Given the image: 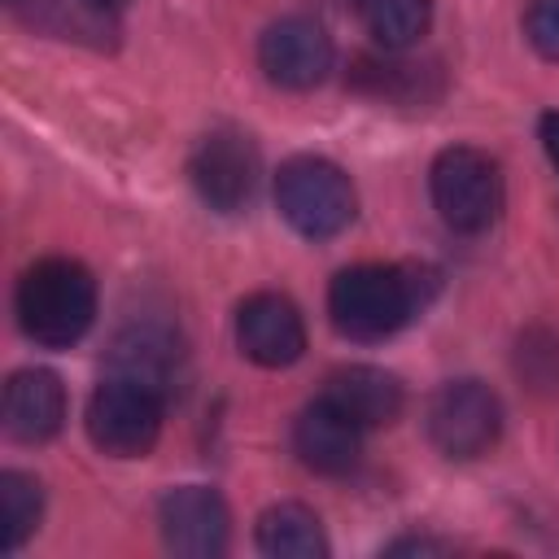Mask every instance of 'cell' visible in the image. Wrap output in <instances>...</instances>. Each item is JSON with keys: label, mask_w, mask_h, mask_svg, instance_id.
Instances as JSON below:
<instances>
[{"label": "cell", "mask_w": 559, "mask_h": 559, "mask_svg": "<svg viewBox=\"0 0 559 559\" xmlns=\"http://www.w3.org/2000/svg\"><path fill=\"white\" fill-rule=\"evenodd\" d=\"M17 323L35 345H74L96 319V280L74 258H44L17 280Z\"/></svg>", "instance_id": "obj_1"}, {"label": "cell", "mask_w": 559, "mask_h": 559, "mask_svg": "<svg viewBox=\"0 0 559 559\" xmlns=\"http://www.w3.org/2000/svg\"><path fill=\"white\" fill-rule=\"evenodd\" d=\"M419 306V284L406 266L362 262L332 280L328 314L349 341H384L393 336Z\"/></svg>", "instance_id": "obj_2"}, {"label": "cell", "mask_w": 559, "mask_h": 559, "mask_svg": "<svg viewBox=\"0 0 559 559\" xmlns=\"http://www.w3.org/2000/svg\"><path fill=\"white\" fill-rule=\"evenodd\" d=\"M275 205L293 231L310 240H328L354 218V183L341 166L323 157H293L275 175Z\"/></svg>", "instance_id": "obj_3"}, {"label": "cell", "mask_w": 559, "mask_h": 559, "mask_svg": "<svg viewBox=\"0 0 559 559\" xmlns=\"http://www.w3.org/2000/svg\"><path fill=\"white\" fill-rule=\"evenodd\" d=\"M162 402L166 393L131 380V376H109L96 384L87 402V437L96 450L114 459H140L157 445L162 437Z\"/></svg>", "instance_id": "obj_4"}, {"label": "cell", "mask_w": 559, "mask_h": 559, "mask_svg": "<svg viewBox=\"0 0 559 559\" xmlns=\"http://www.w3.org/2000/svg\"><path fill=\"white\" fill-rule=\"evenodd\" d=\"M432 205L454 231H485L502 210L498 162L480 148L454 144L432 162Z\"/></svg>", "instance_id": "obj_5"}, {"label": "cell", "mask_w": 559, "mask_h": 559, "mask_svg": "<svg viewBox=\"0 0 559 559\" xmlns=\"http://www.w3.org/2000/svg\"><path fill=\"white\" fill-rule=\"evenodd\" d=\"M502 432L498 393L480 380H450L428 397V437L450 459L485 454Z\"/></svg>", "instance_id": "obj_6"}, {"label": "cell", "mask_w": 559, "mask_h": 559, "mask_svg": "<svg viewBox=\"0 0 559 559\" xmlns=\"http://www.w3.org/2000/svg\"><path fill=\"white\" fill-rule=\"evenodd\" d=\"M188 175H192L197 197L210 210H218V214L240 210L253 197V183H258L253 140L245 131H236V127H218V131L201 135V144L192 148Z\"/></svg>", "instance_id": "obj_7"}, {"label": "cell", "mask_w": 559, "mask_h": 559, "mask_svg": "<svg viewBox=\"0 0 559 559\" xmlns=\"http://www.w3.org/2000/svg\"><path fill=\"white\" fill-rule=\"evenodd\" d=\"M258 66L275 87L306 92L332 70V39L314 17H280L258 39Z\"/></svg>", "instance_id": "obj_8"}, {"label": "cell", "mask_w": 559, "mask_h": 559, "mask_svg": "<svg viewBox=\"0 0 559 559\" xmlns=\"http://www.w3.org/2000/svg\"><path fill=\"white\" fill-rule=\"evenodd\" d=\"M157 524H162V542L175 555L188 559H210L227 550L231 537V515L227 502L205 489V485H179L157 502Z\"/></svg>", "instance_id": "obj_9"}, {"label": "cell", "mask_w": 559, "mask_h": 559, "mask_svg": "<svg viewBox=\"0 0 559 559\" xmlns=\"http://www.w3.org/2000/svg\"><path fill=\"white\" fill-rule=\"evenodd\" d=\"M236 345L258 367H293L306 349L301 310L280 293H253L236 310Z\"/></svg>", "instance_id": "obj_10"}, {"label": "cell", "mask_w": 559, "mask_h": 559, "mask_svg": "<svg viewBox=\"0 0 559 559\" xmlns=\"http://www.w3.org/2000/svg\"><path fill=\"white\" fill-rule=\"evenodd\" d=\"M293 450H297V459L310 472H319V476H345V472H354V463L362 454V428L349 415H341L332 402L319 397L314 406H306L297 415V424H293Z\"/></svg>", "instance_id": "obj_11"}, {"label": "cell", "mask_w": 559, "mask_h": 559, "mask_svg": "<svg viewBox=\"0 0 559 559\" xmlns=\"http://www.w3.org/2000/svg\"><path fill=\"white\" fill-rule=\"evenodd\" d=\"M66 424V389L52 371L44 367H26L13 371L4 384V432L13 441H48L57 437Z\"/></svg>", "instance_id": "obj_12"}, {"label": "cell", "mask_w": 559, "mask_h": 559, "mask_svg": "<svg viewBox=\"0 0 559 559\" xmlns=\"http://www.w3.org/2000/svg\"><path fill=\"white\" fill-rule=\"evenodd\" d=\"M323 402H332L358 428H380L402 415V384L380 367H341L328 376Z\"/></svg>", "instance_id": "obj_13"}, {"label": "cell", "mask_w": 559, "mask_h": 559, "mask_svg": "<svg viewBox=\"0 0 559 559\" xmlns=\"http://www.w3.org/2000/svg\"><path fill=\"white\" fill-rule=\"evenodd\" d=\"M114 376H131L157 393L170 389V376H175V362H179V349H175V336L166 328H127L118 341H114Z\"/></svg>", "instance_id": "obj_14"}, {"label": "cell", "mask_w": 559, "mask_h": 559, "mask_svg": "<svg viewBox=\"0 0 559 559\" xmlns=\"http://www.w3.org/2000/svg\"><path fill=\"white\" fill-rule=\"evenodd\" d=\"M258 550L271 559H323L328 537L319 515L301 502H275L258 515Z\"/></svg>", "instance_id": "obj_15"}, {"label": "cell", "mask_w": 559, "mask_h": 559, "mask_svg": "<svg viewBox=\"0 0 559 559\" xmlns=\"http://www.w3.org/2000/svg\"><path fill=\"white\" fill-rule=\"evenodd\" d=\"M358 17L376 44L406 48L428 31L432 0H358Z\"/></svg>", "instance_id": "obj_16"}, {"label": "cell", "mask_w": 559, "mask_h": 559, "mask_svg": "<svg viewBox=\"0 0 559 559\" xmlns=\"http://www.w3.org/2000/svg\"><path fill=\"white\" fill-rule=\"evenodd\" d=\"M39 511H44V493H39V480L26 476V472H0V533H4V550H17L35 524H39Z\"/></svg>", "instance_id": "obj_17"}, {"label": "cell", "mask_w": 559, "mask_h": 559, "mask_svg": "<svg viewBox=\"0 0 559 559\" xmlns=\"http://www.w3.org/2000/svg\"><path fill=\"white\" fill-rule=\"evenodd\" d=\"M520 371L537 389H555L559 384V341L542 336V345H537V332L524 336V345H520Z\"/></svg>", "instance_id": "obj_18"}, {"label": "cell", "mask_w": 559, "mask_h": 559, "mask_svg": "<svg viewBox=\"0 0 559 559\" xmlns=\"http://www.w3.org/2000/svg\"><path fill=\"white\" fill-rule=\"evenodd\" d=\"M524 31H528V44L542 57L559 61V0H528Z\"/></svg>", "instance_id": "obj_19"}, {"label": "cell", "mask_w": 559, "mask_h": 559, "mask_svg": "<svg viewBox=\"0 0 559 559\" xmlns=\"http://www.w3.org/2000/svg\"><path fill=\"white\" fill-rule=\"evenodd\" d=\"M542 148H546V157H550L555 170H559V114H546V118H542Z\"/></svg>", "instance_id": "obj_20"}, {"label": "cell", "mask_w": 559, "mask_h": 559, "mask_svg": "<svg viewBox=\"0 0 559 559\" xmlns=\"http://www.w3.org/2000/svg\"><path fill=\"white\" fill-rule=\"evenodd\" d=\"M393 555H424V550H445L441 542H428V537H402V542H393L389 546Z\"/></svg>", "instance_id": "obj_21"}, {"label": "cell", "mask_w": 559, "mask_h": 559, "mask_svg": "<svg viewBox=\"0 0 559 559\" xmlns=\"http://www.w3.org/2000/svg\"><path fill=\"white\" fill-rule=\"evenodd\" d=\"M92 4H100V9H118L122 0H92Z\"/></svg>", "instance_id": "obj_22"}, {"label": "cell", "mask_w": 559, "mask_h": 559, "mask_svg": "<svg viewBox=\"0 0 559 559\" xmlns=\"http://www.w3.org/2000/svg\"><path fill=\"white\" fill-rule=\"evenodd\" d=\"M13 4H22V0H13Z\"/></svg>", "instance_id": "obj_23"}]
</instances>
